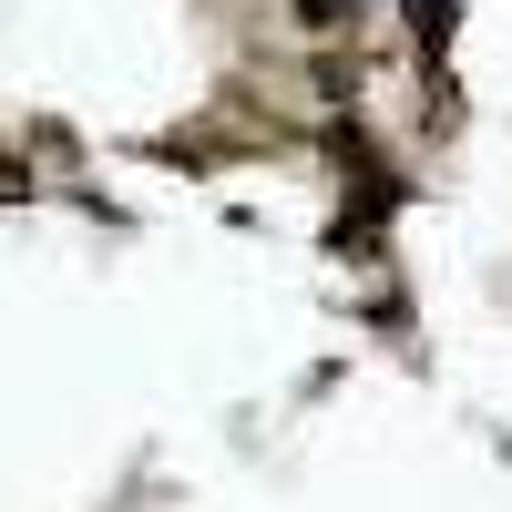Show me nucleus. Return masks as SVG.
Masks as SVG:
<instances>
[{
    "label": "nucleus",
    "instance_id": "nucleus-1",
    "mask_svg": "<svg viewBox=\"0 0 512 512\" xmlns=\"http://www.w3.org/2000/svg\"><path fill=\"white\" fill-rule=\"evenodd\" d=\"M410 21H420V41H451L461 11H451V0H410Z\"/></svg>",
    "mask_w": 512,
    "mask_h": 512
},
{
    "label": "nucleus",
    "instance_id": "nucleus-2",
    "mask_svg": "<svg viewBox=\"0 0 512 512\" xmlns=\"http://www.w3.org/2000/svg\"><path fill=\"white\" fill-rule=\"evenodd\" d=\"M297 11H308L318 31H349V0H297Z\"/></svg>",
    "mask_w": 512,
    "mask_h": 512
},
{
    "label": "nucleus",
    "instance_id": "nucleus-3",
    "mask_svg": "<svg viewBox=\"0 0 512 512\" xmlns=\"http://www.w3.org/2000/svg\"><path fill=\"white\" fill-rule=\"evenodd\" d=\"M0 195H31V175H21V164H0Z\"/></svg>",
    "mask_w": 512,
    "mask_h": 512
}]
</instances>
